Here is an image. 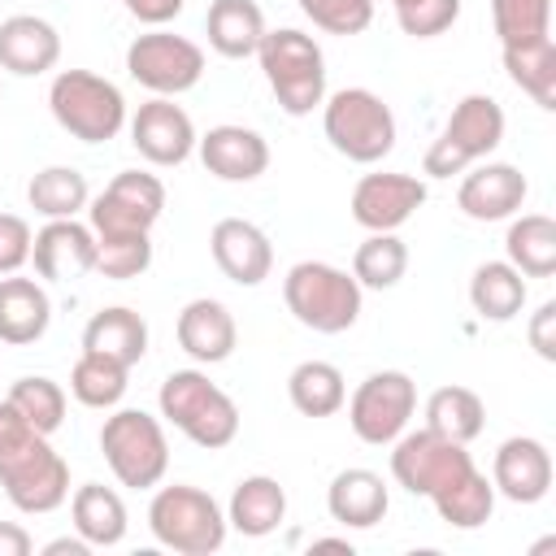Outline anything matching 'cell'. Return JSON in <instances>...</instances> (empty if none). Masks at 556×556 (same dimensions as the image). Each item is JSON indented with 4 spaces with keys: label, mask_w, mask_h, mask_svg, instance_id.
<instances>
[{
    "label": "cell",
    "mask_w": 556,
    "mask_h": 556,
    "mask_svg": "<svg viewBox=\"0 0 556 556\" xmlns=\"http://www.w3.org/2000/svg\"><path fill=\"white\" fill-rule=\"evenodd\" d=\"M391 478L408 495L434 500L439 517L456 530H478L495 513V486L486 482V473H478L465 443L443 439L434 430H413L395 439Z\"/></svg>",
    "instance_id": "cell-1"
},
{
    "label": "cell",
    "mask_w": 556,
    "mask_h": 556,
    "mask_svg": "<svg viewBox=\"0 0 556 556\" xmlns=\"http://www.w3.org/2000/svg\"><path fill=\"white\" fill-rule=\"evenodd\" d=\"M0 486L22 513H52L70 500V465L9 400H0Z\"/></svg>",
    "instance_id": "cell-2"
},
{
    "label": "cell",
    "mask_w": 556,
    "mask_h": 556,
    "mask_svg": "<svg viewBox=\"0 0 556 556\" xmlns=\"http://www.w3.org/2000/svg\"><path fill=\"white\" fill-rule=\"evenodd\" d=\"M161 417L204 452H217L239 434L235 400L222 387H213L200 369H174L161 382Z\"/></svg>",
    "instance_id": "cell-3"
},
{
    "label": "cell",
    "mask_w": 556,
    "mask_h": 556,
    "mask_svg": "<svg viewBox=\"0 0 556 556\" xmlns=\"http://www.w3.org/2000/svg\"><path fill=\"white\" fill-rule=\"evenodd\" d=\"M256 56H261L265 83L278 96L282 113L304 117L326 100V61H321V48L313 43V35L291 30V26L265 30Z\"/></svg>",
    "instance_id": "cell-4"
},
{
    "label": "cell",
    "mask_w": 556,
    "mask_h": 556,
    "mask_svg": "<svg viewBox=\"0 0 556 556\" xmlns=\"http://www.w3.org/2000/svg\"><path fill=\"white\" fill-rule=\"evenodd\" d=\"M282 300L300 326L317 334H343L361 317V282L326 261H300L282 278Z\"/></svg>",
    "instance_id": "cell-5"
},
{
    "label": "cell",
    "mask_w": 556,
    "mask_h": 556,
    "mask_svg": "<svg viewBox=\"0 0 556 556\" xmlns=\"http://www.w3.org/2000/svg\"><path fill=\"white\" fill-rule=\"evenodd\" d=\"M148 526H152V539L178 556H208L226 543V517H222L217 500L187 482L161 486L152 495Z\"/></svg>",
    "instance_id": "cell-6"
},
{
    "label": "cell",
    "mask_w": 556,
    "mask_h": 556,
    "mask_svg": "<svg viewBox=\"0 0 556 556\" xmlns=\"http://www.w3.org/2000/svg\"><path fill=\"white\" fill-rule=\"evenodd\" d=\"M48 109L56 126L83 143H109L126 126L122 91L91 70H61L48 87Z\"/></svg>",
    "instance_id": "cell-7"
},
{
    "label": "cell",
    "mask_w": 556,
    "mask_h": 556,
    "mask_svg": "<svg viewBox=\"0 0 556 556\" xmlns=\"http://www.w3.org/2000/svg\"><path fill=\"white\" fill-rule=\"evenodd\" d=\"M321 126L334 152H343L356 165H374L395 148V117L369 87H343L330 100H321Z\"/></svg>",
    "instance_id": "cell-8"
},
{
    "label": "cell",
    "mask_w": 556,
    "mask_h": 556,
    "mask_svg": "<svg viewBox=\"0 0 556 556\" xmlns=\"http://www.w3.org/2000/svg\"><path fill=\"white\" fill-rule=\"evenodd\" d=\"M100 452H104L113 478L122 486H135V491L156 486L165 478V469H169L165 430L143 408H117L113 417H104V426H100Z\"/></svg>",
    "instance_id": "cell-9"
},
{
    "label": "cell",
    "mask_w": 556,
    "mask_h": 556,
    "mask_svg": "<svg viewBox=\"0 0 556 556\" xmlns=\"http://www.w3.org/2000/svg\"><path fill=\"white\" fill-rule=\"evenodd\" d=\"M504 139V109L491 96H465L452 117L443 122L439 139L426 152V174L430 178H452L465 165H473L478 156L495 152Z\"/></svg>",
    "instance_id": "cell-10"
},
{
    "label": "cell",
    "mask_w": 556,
    "mask_h": 556,
    "mask_svg": "<svg viewBox=\"0 0 556 556\" xmlns=\"http://www.w3.org/2000/svg\"><path fill=\"white\" fill-rule=\"evenodd\" d=\"M126 70L152 96H182L204 74V52L169 30H148L126 48Z\"/></svg>",
    "instance_id": "cell-11"
},
{
    "label": "cell",
    "mask_w": 556,
    "mask_h": 556,
    "mask_svg": "<svg viewBox=\"0 0 556 556\" xmlns=\"http://www.w3.org/2000/svg\"><path fill=\"white\" fill-rule=\"evenodd\" d=\"M413 408H417L413 378L400 374V369H382V374H369L356 387V395L348 404V421H352V430H356L361 443L382 447V443H395L404 434Z\"/></svg>",
    "instance_id": "cell-12"
},
{
    "label": "cell",
    "mask_w": 556,
    "mask_h": 556,
    "mask_svg": "<svg viewBox=\"0 0 556 556\" xmlns=\"http://www.w3.org/2000/svg\"><path fill=\"white\" fill-rule=\"evenodd\" d=\"M165 208V187L156 174L143 169H122L96 200H91V230L109 235V230H152L156 217Z\"/></svg>",
    "instance_id": "cell-13"
},
{
    "label": "cell",
    "mask_w": 556,
    "mask_h": 556,
    "mask_svg": "<svg viewBox=\"0 0 556 556\" xmlns=\"http://www.w3.org/2000/svg\"><path fill=\"white\" fill-rule=\"evenodd\" d=\"M130 143L152 165H182L195 148V126L169 96H152L130 117Z\"/></svg>",
    "instance_id": "cell-14"
},
{
    "label": "cell",
    "mask_w": 556,
    "mask_h": 556,
    "mask_svg": "<svg viewBox=\"0 0 556 556\" xmlns=\"http://www.w3.org/2000/svg\"><path fill=\"white\" fill-rule=\"evenodd\" d=\"M426 204V182L413 174H365L352 191V217L365 230H400Z\"/></svg>",
    "instance_id": "cell-15"
},
{
    "label": "cell",
    "mask_w": 556,
    "mask_h": 556,
    "mask_svg": "<svg viewBox=\"0 0 556 556\" xmlns=\"http://www.w3.org/2000/svg\"><path fill=\"white\" fill-rule=\"evenodd\" d=\"M35 274L48 282H70L96 269V230L74 222V217H52L35 243H30Z\"/></svg>",
    "instance_id": "cell-16"
},
{
    "label": "cell",
    "mask_w": 556,
    "mask_h": 556,
    "mask_svg": "<svg viewBox=\"0 0 556 556\" xmlns=\"http://www.w3.org/2000/svg\"><path fill=\"white\" fill-rule=\"evenodd\" d=\"M491 486L513 504H539L552 491V452L530 434L504 439L491 465Z\"/></svg>",
    "instance_id": "cell-17"
},
{
    "label": "cell",
    "mask_w": 556,
    "mask_h": 556,
    "mask_svg": "<svg viewBox=\"0 0 556 556\" xmlns=\"http://www.w3.org/2000/svg\"><path fill=\"white\" fill-rule=\"evenodd\" d=\"M208 248H213L217 269H222L230 282H239V287L265 282L269 269H274V248H269L265 230L252 226V222H243V217H222V222L213 226Z\"/></svg>",
    "instance_id": "cell-18"
},
{
    "label": "cell",
    "mask_w": 556,
    "mask_h": 556,
    "mask_svg": "<svg viewBox=\"0 0 556 556\" xmlns=\"http://www.w3.org/2000/svg\"><path fill=\"white\" fill-rule=\"evenodd\" d=\"M526 174L508 161H491V165H478L473 174H465L460 191H456V204L465 217L473 222H504L521 208L526 200Z\"/></svg>",
    "instance_id": "cell-19"
},
{
    "label": "cell",
    "mask_w": 556,
    "mask_h": 556,
    "mask_svg": "<svg viewBox=\"0 0 556 556\" xmlns=\"http://www.w3.org/2000/svg\"><path fill=\"white\" fill-rule=\"evenodd\" d=\"M200 143V161L222 182H252L269 165V143L248 126H213Z\"/></svg>",
    "instance_id": "cell-20"
},
{
    "label": "cell",
    "mask_w": 556,
    "mask_h": 556,
    "mask_svg": "<svg viewBox=\"0 0 556 556\" xmlns=\"http://www.w3.org/2000/svg\"><path fill=\"white\" fill-rule=\"evenodd\" d=\"M56 56H61V35L43 17L17 13V17L0 22V70L35 78V74L52 70Z\"/></svg>",
    "instance_id": "cell-21"
},
{
    "label": "cell",
    "mask_w": 556,
    "mask_h": 556,
    "mask_svg": "<svg viewBox=\"0 0 556 556\" xmlns=\"http://www.w3.org/2000/svg\"><path fill=\"white\" fill-rule=\"evenodd\" d=\"M235 317L222 300H191L182 313H178V348L200 361V365H217L235 352Z\"/></svg>",
    "instance_id": "cell-22"
},
{
    "label": "cell",
    "mask_w": 556,
    "mask_h": 556,
    "mask_svg": "<svg viewBox=\"0 0 556 556\" xmlns=\"http://www.w3.org/2000/svg\"><path fill=\"white\" fill-rule=\"evenodd\" d=\"M387 482L374 473V469H343L334 473L330 491H326V508L339 526H352V530H369L387 517Z\"/></svg>",
    "instance_id": "cell-23"
},
{
    "label": "cell",
    "mask_w": 556,
    "mask_h": 556,
    "mask_svg": "<svg viewBox=\"0 0 556 556\" xmlns=\"http://www.w3.org/2000/svg\"><path fill=\"white\" fill-rule=\"evenodd\" d=\"M52 321V300L35 278H0V343H35Z\"/></svg>",
    "instance_id": "cell-24"
},
{
    "label": "cell",
    "mask_w": 556,
    "mask_h": 556,
    "mask_svg": "<svg viewBox=\"0 0 556 556\" xmlns=\"http://www.w3.org/2000/svg\"><path fill=\"white\" fill-rule=\"evenodd\" d=\"M204 30H208L213 52H222L226 61H243L265 39V13L256 0H213Z\"/></svg>",
    "instance_id": "cell-25"
},
{
    "label": "cell",
    "mask_w": 556,
    "mask_h": 556,
    "mask_svg": "<svg viewBox=\"0 0 556 556\" xmlns=\"http://www.w3.org/2000/svg\"><path fill=\"white\" fill-rule=\"evenodd\" d=\"M83 352H100L117 365H139L148 352V321L135 308H100L83 330Z\"/></svg>",
    "instance_id": "cell-26"
},
{
    "label": "cell",
    "mask_w": 556,
    "mask_h": 556,
    "mask_svg": "<svg viewBox=\"0 0 556 556\" xmlns=\"http://www.w3.org/2000/svg\"><path fill=\"white\" fill-rule=\"evenodd\" d=\"M282 517H287V491H282L274 478L252 473V478H243V482L235 486L226 526H235V530L248 534V539H265V534H274V530L282 526Z\"/></svg>",
    "instance_id": "cell-27"
},
{
    "label": "cell",
    "mask_w": 556,
    "mask_h": 556,
    "mask_svg": "<svg viewBox=\"0 0 556 556\" xmlns=\"http://www.w3.org/2000/svg\"><path fill=\"white\" fill-rule=\"evenodd\" d=\"M70 517L74 530L91 543V547H113L126 539V504L117 491L100 486V482H83L70 500Z\"/></svg>",
    "instance_id": "cell-28"
},
{
    "label": "cell",
    "mask_w": 556,
    "mask_h": 556,
    "mask_svg": "<svg viewBox=\"0 0 556 556\" xmlns=\"http://www.w3.org/2000/svg\"><path fill=\"white\" fill-rule=\"evenodd\" d=\"M504 70L539 109H556V43H552V35L530 39V43H504Z\"/></svg>",
    "instance_id": "cell-29"
},
{
    "label": "cell",
    "mask_w": 556,
    "mask_h": 556,
    "mask_svg": "<svg viewBox=\"0 0 556 556\" xmlns=\"http://www.w3.org/2000/svg\"><path fill=\"white\" fill-rule=\"evenodd\" d=\"M508 265L526 278H552L556 274V222L543 213H526L508 226L504 239Z\"/></svg>",
    "instance_id": "cell-30"
},
{
    "label": "cell",
    "mask_w": 556,
    "mask_h": 556,
    "mask_svg": "<svg viewBox=\"0 0 556 556\" xmlns=\"http://www.w3.org/2000/svg\"><path fill=\"white\" fill-rule=\"evenodd\" d=\"M469 300L486 321H513L526 304V278L508 261H486L469 278Z\"/></svg>",
    "instance_id": "cell-31"
},
{
    "label": "cell",
    "mask_w": 556,
    "mask_h": 556,
    "mask_svg": "<svg viewBox=\"0 0 556 556\" xmlns=\"http://www.w3.org/2000/svg\"><path fill=\"white\" fill-rule=\"evenodd\" d=\"M482 426H486V408H482L478 391H469V387H439L426 400V430H434L443 439L469 443L482 434Z\"/></svg>",
    "instance_id": "cell-32"
},
{
    "label": "cell",
    "mask_w": 556,
    "mask_h": 556,
    "mask_svg": "<svg viewBox=\"0 0 556 556\" xmlns=\"http://www.w3.org/2000/svg\"><path fill=\"white\" fill-rule=\"evenodd\" d=\"M287 395H291V404H295L304 417H330V413L343 408L348 387H343V374H339L330 361H304V365L291 369Z\"/></svg>",
    "instance_id": "cell-33"
},
{
    "label": "cell",
    "mask_w": 556,
    "mask_h": 556,
    "mask_svg": "<svg viewBox=\"0 0 556 556\" xmlns=\"http://www.w3.org/2000/svg\"><path fill=\"white\" fill-rule=\"evenodd\" d=\"M26 200H30L35 213H43L52 222V217H74L78 208H87L91 191H87V178L74 165H48L30 178Z\"/></svg>",
    "instance_id": "cell-34"
},
{
    "label": "cell",
    "mask_w": 556,
    "mask_h": 556,
    "mask_svg": "<svg viewBox=\"0 0 556 556\" xmlns=\"http://www.w3.org/2000/svg\"><path fill=\"white\" fill-rule=\"evenodd\" d=\"M404 269H408V248L395 239V230H369V239L352 256V278L374 291L395 287L404 278Z\"/></svg>",
    "instance_id": "cell-35"
},
{
    "label": "cell",
    "mask_w": 556,
    "mask_h": 556,
    "mask_svg": "<svg viewBox=\"0 0 556 556\" xmlns=\"http://www.w3.org/2000/svg\"><path fill=\"white\" fill-rule=\"evenodd\" d=\"M70 391L87 408H113L126 395V365H117L100 352H83L70 369Z\"/></svg>",
    "instance_id": "cell-36"
},
{
    "label": "cell",
    "mask_w": 556,
    "mask_h": 556,
    "mask_svg": "<svg viewBox=\"0 0 556 556\" xmlns=\"http://www.w3.org/2000/svg\"><path fill=\"white\" fill-rule=\"evenodd\" d=\"M152 265V239L148 230H109L96 235V269L113 282L139 278Z\"/></svg>",
    "instance_id": "cell-37"
},
{
    "label": "cell",
    "mask_w": 556,
    "mask_h": 556,
    "mask_svg": "<svg viewBox=\"0 0 556 556\" xmlns=\"http://www.w3.org/2000/svg\"><path fill=\"white\" fill-rule=\"evenodd\" d=\"M9 404L39 430V434H52L61 421H65V391L52 382V378H17L9 387Z\"/></svg>",
    "instance_id": "cell-38"
},
{
    "label": "cell",
    "mask_w": 556,
    "mask_h": 556,
    "mask_svg": "<svg viewBox=\"0 0 556 556\" xmlns=\"http://www.w3.org/2000/svg\"><path fill=\"white\" fill-rule=\"evenodd\" d=\"M500 43H530L552 35V0H491Z\"/></svg>",
    "instance_id": "cell-39"
},
{
    "label": "cell",
    "mask_w": 556,
    "mask_h": 556,
    "mask_svg": "<svg viewBox=\"0 0 556 556\" xmlns=\"http://www.w3.org/2000/svg\"><path fill=\"white\" fill-rule=\"evenodd\" d=\"M300 9L326 35H361L374 22V0H300Z\"/></svg>",
    "instance_id": "cell-40"
},
{
    "label": "cell",
    "mask_w": 556,
    "mask_h": 556,
    "mask_svg": "<svg viewBox=\"0 0 556 556\" xmlns=\"http://www.w3.org/2000/svg\"><path fill=\"white\" fill-rule=\"evenodd\" d=\"M460 17V0H395V22L413 39H434Z\"/></svg>",
    "instance_id": "cell-41"
},
{
    "label": "cell",
    "mask_w": 556,
    "mask_h": 556,
    "mask_svg": "<svg viewBox=\"0 0 556 556\" xmlns=\"http://www.w3.org/2000/svg\"><path fill=\"white\" fill-rule=\"evenodd\" d=\"M30 226L17 213H0V274H17L30 261Z\"/></svg>",
    "instance_id": "cell-42"
},
{
    "label": "cell",
    "mask_w": 556,
    "mask_h": 556,
    "mask_svg": "<svg viewBox=\"0 0 556 556\" xmlns=\"http://www.w3.org/2000/svg\"><path fill=\"white\" fill-rule=\"evenodd\" d=\"M530 348L543 361H556V300L539 304V313L530 317Z\"/></svg>",
    "instance_id": "cell-43"
},
{
    "label": "cell",
    "mask_w": 556,
    "mask_h": 556,
    "mask_svg": "<svg viewBox=\"0 0 556 556\" xmlns=\"http://www.w3.org/2000/svg\"><path fill=\"white\" fill-rule=\"evenodd\" d=\"M122 4H126L130 17H139L148 26H165L182 13V0H122Z\"/></svg>",
    "instance_id": "cell-44"
},
{
    "label": "cell",
    "mask_w": 556,
    "mask_h": 556,
    "mask_svg": "<svg viewBox=\"0 0 556 556\" xmlns=\"http://www.w3.org/2000/svg\"><path fill=\"white\" fill-rule=\"evenodd\" d=\"M0 556H30V534L13 521H0Z\"/></svg>",
    "instance_id": "cell-45"
},
{
    "label": "cell",
    "mask_w": 556,
    "mask_h": 556,
    "mask_svg": "<svg viewBox=\"0 0 556 556\" xmlns=\"http://www.w3.org/2000/svg\"><path fill=\"white\" fill-rule=\"evenodd\" d=\"M87 547H91V543H87L83 534H78V539H52V543L43 547V556H87Z\"/></svg>",
    "instance_id": "cell-46"
},
{
    "label": "cell",
    "mask_w": 556,
    "mask_h": 556,
    "mask_svg": "<svg viewBox=\"0 0 556 556\" xmlns=\"http://www.w3.org/2000/svg\"><path fill=\"white\" fill-rule=\"evenodd\" d=\"M313 552H348L352 556V543L348 539H313Z\"/></svg>",
    "instance_id": "cell-47"
},
{
    "label": "cell",
    "mask_w": 556,
    "mask_h": 556,
    "mask_svg": "<svg viewBox=\"0 0 556 556\" xmlns=\"http://www.w3.org/2000/svg\"><path fill=\"white\" fill-rule=\"evenodd\" d=\"M391 4H395V0H391Z\"/></svg>",
    "instance_id": "cell-48"
}]
</instances>
